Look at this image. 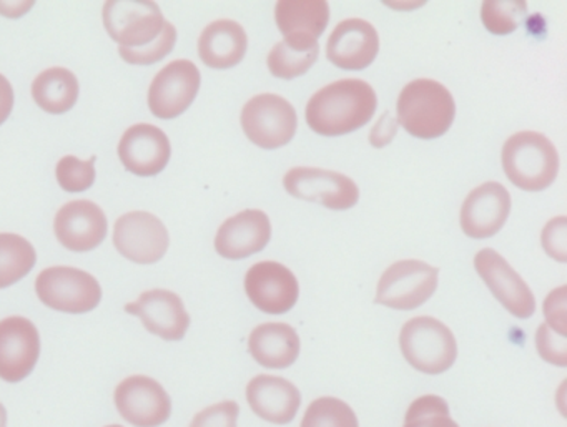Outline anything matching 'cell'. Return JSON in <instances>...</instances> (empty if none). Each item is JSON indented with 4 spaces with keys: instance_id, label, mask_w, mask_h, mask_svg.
<instances>
[{
    "instance_id": "obj_31",
    "label": "cell",
    "mask_w": 567,
    "mask_h": 427,
    "mask_svg": "<svg viewBox=\"0 0 567 427\" xmlns=\"http://www.w3.org/2000/svg\"><path fill=\"white\" fill-rule=\"evenodd\" d=\"M403 427H460L451 419L450 406L443 397L427 394L408 407Z\"/></svg>"
},
{
    "instance_id": "obj_27",
    "label": "cell",
    "mask_w": 567,
    "mask_h": 427,
    "mask_svg": "<svg viewBox=\"0 0 567 427\" xmlns=\"http://www.w3.org/2000/svg\"><path fill=\"white\" fill-rule=\"evenodd\" d=\"M34 247L21 235L0 233V290L19 283L35 267Z\"/></svg>"
},
{
    "instance_id": "obj_2",
    "label": "cell",
    "mask_w": 567,
    "mask_h": 427,
    "mask_svg": "<svg viewBox=\"0 0 567 427\" xmlns=\"http://www.w3.org/2000/svg\"><path fill=\"white\" fill-rule=\"evenodd\" d=\"M398 125L423 140L443 137L454 122L456 104L440 82L417 79L401 91L396 105Z\"/></svg>"
},
{
    "instance_id": "obj_7",
    "label": "cell",
    "mask_w": 567,
    "mask_h": 427,
    "mask_svg": "<svg viewBox=\"0 0 567 427\" xmlns=\"http://www.w3.org/2000/svg\"><path fill=\"white\" fill-rule=\"evenodd\" d=\"M437 274V268L430 267L424 261H398L380 278L377 303L391 310H416L436 291Z\"/></svg>"
},
{
    "instance_id": "obj_25",
    "label": "cell",
    "mask_w": 567,
    "mask_h": 427,
    "mask_svg": "<svg viewBox=\"0 0 567 427\" xmlns=\"http://www.w3.org/2000/svg\"><path fill=\"white\" fill-rule=\"evenodd\" d=\"M300 337L287 323H265L248 337L251 356L268 369H287L300 356Z\"/></svg>"
},
{
    "instance_id": "obj_1",
    "label": "cell",
    "mask_w": 567,
    "mask_h": 427,
    "mask_svg": "<svg viewBox=\"0 0 567 427\" xmlns=\"http://www.w3.org/2000/svg\"><path fill=\"white\" fill-rule=\"evenodd\" d=\"M377 107V94L370 84L347 79L327 85L310 98L307 124L321 137H341L364 127Z\"/></svg>"
},
{
    "instance_id": "obj_41",
    "label": "cell",
    "mask_w": 567,
    "mask_h": 427,
    "mask_svg": "<svg viewBox=\"0 0 567 427\" xmlns=\"http://www.w3.org/2000/svg\"><path fill=\"white\" fill-rule=\"evenodd\" d=\"M105 427H124V426H118V424H111V426H105Z\"/></svg>"
},
{
    "instance_id": "obj_26",
    "label": "cell",
    "mask_w": 567,
    "mask_h": 427,
    "mask_svg": "<svg viewBox=\"0 0 567 427\" xmlns=\"http://www.w3.org/2000/svg\"><path fill=\"white\" fill-rule=\"evenodd\" d=\"M79 92L78 77L64 67L48 69L32 84L35 104L48 114L61 115L72 111L78 104Z\"/></svg>"
},
{
    "instance_id": "obj_8",
    "label": "cell",
    "mask_w": 567,
    "mask_h": 427,
    "mask_svg": "<svg viewBox=\"0 0 567 427\" xmlns=\"http://www.w3.org/2000/svg\"><path fill=\"white\" fill-rule=\"evenodd\" d=\"M104 25L121 48L152 44L164 31V14L148 0H111L104 6Z\"/></svg>"
},
{
    "instance_id": "obj_15",
    "label": "cell",
    "mask_w": 567,
    "mask_h": 427,
    "mask_svg": "<svg viewBox=\"0 0 567 427\" xmlns=\"http://www.w3.org/2000/svg\"><path fill=\"white\" fill-rule=\"evenodd\" d=\"M245 291L251 303L268 314H285L300 296L297 277L285 264L261 261L245 277Z\"/></svg>"
},
{
    "instance_id": "obj_24",
    "label": "cell",
    "mask_w": 567,
    "mask_h": 427,
    "mask_svg": "<svg viewBox=\"0 0 567 427\" xmlns=\"http://www.w3.org/2000/svg\"><path fill=\"white\" fill-rule=\"evenodd\" d=\"M247 48V32L238 22L228 19L212 22L198 39V55L214 71H227L240 64Z\"/></svg>"
},
{
    "instance_id": "obj_33",
    "label": "cell",
    "mask_w": 567,
    "mask_h": 427,
    "mask_svg": "<svg viewBox=\"0 0 567 427\" xmlns=\"http://www.w3.org/2000/svg\"><path fill=\"white\" fill-rule=\"evenodd\" d=\"M55 177L62 190L69 194L89 190L95 181V157L87 162H82L74 155L64 157L55 168Z\"/></svg>"
},
{
    "instance_id": "obj_5",
    "label": "cell",
    "mask_w": 567,
    "mask_h": 427,
    "mask_svg": "<svg viewBox=\"0 0 567 427\" xmlns=\"http://www.w3.org/2000/svg\"><path fill=\"white\" fill-rule=\"evenodd\" d=\"M39 300L61 313L82 314L95 310L102 300L99 281L87 271L71 267L42 270L35 280Z\"/></svg>"
},
{
    "instance_id": "obj_18",
    "label": "cell",
    "mask_w": 567,
    "mask_h": 427,
    "mask_svg": "<svg viewBox=\"0 0 567 427\" xmlns=\"http://www.w3.org/2000/svg\"><path fill=\"white\" fill-rule=\"evenodd\" d=\"M172 145L167 134L151 124L127 128L118 144V158L135 177H155L167 167Z\"/></svg>"
},
{
    "instance_id": "obj_29",
    "label": "cell",
    "mask_w": 567,
    "mask_h": 427,
    "mask_svg": "<svg viewBox=\"0 0 567 427\" xmlns=\"http://www.w3.org/2000/svg\"><path fill=\"white\" fill-rule=\"evenodd\" d=\"M526 18L524 0H487L481 8L484 28L494 35L513 34Z\"/></svg>"
},
{
    "instance_id": "obj_12",
    "label": "cell",
    "mask_w": 567,
    "mask_h": 427,
    "mask_svg": "<svg viewBox=\"0 0 567 427\" xmlns=\"http://www.w3.org/2000/svg\"><path fill=\"white\" fill-rule=\"evenodd\" d=\"M114 400L118 414L135 427H161L172 416L171 396L154 377H127L115 389Z\"/></svg>"
},
{
    "instance_id": "obj_37",
    "label": "cell",
    "mask_w": 567,
    "mask_h": 427,
    "mask_svg": "<svg viewBox=\"0 0 567 427\" xmlns=\"http://www.w3.org/2000/svg\"><path fill=\"white\" fill-rule=\"evenodd\" d=\"M544 316L547 326L567 336L566 287L557 288L544 301Z\"/></svg>"
},
{
    "instance_id": "obj_9",
    "label": "cell",
    "mask_w": 567,
    "mask_h": 427,
    "mask_svg": "<svg viewBox=\"0 0 567 427\" xmlns=\"http://www.w3.org/2000/svg\"><path fill=\"white\" fill-rule=\"evenodd\" d=\"M284 187L291 197L330 210H350L360 200V190L350 177L323 168H291L285 175Z\"/></svg>"
},
{
    "instance_id": "obj_17",
    "label": "cell",
    "mask_w": 567,
    "mask_h": 427,
    "mask_svg": "<svg viewBox=\"0 0 567 427\" xmlns=\"http://www.w3.org/2000/svg\"><path fill=\"white\" fill-rule=\"evenodd\" d=\"M125 311L141 317L148 333L165 341L184 340L190 326L184 301L174 291H145L137 301L125 304Z\"/></svg>"
},
{
    "instance_id": "obj_38",
    "label": "cell",
    "mask_w": 567,
    "mask_h": 427,
    "mask_svg": "<svg viewBox=\"0 0 567 427\" xmlns=\"http://www.w3.org/2000/svg\"><path fill=\"white\" fill-rule=\"evenodd\" d=\"M398 134V121L391 117L390 112L383 115L371 131L370 142L374 148L386 147Z\"/></svg>"
},
{
    "instance_id": "obj_40",
    "label": "cell",
    "mask_w": 567,
    "mask_h": 427,
    "mask_svg": "<svg viewBox=\"0 0 567 427\" xmlns=\"http://www.w3.org/2000/svg\"><path fill=\"white\" fill-rule=\"evenodd\" d=\"M0 427H8V410L2 403H0Z\"/></svg>"
},
{
    "instance_id": "obj_20",
    "label": "cell",
    "mask_w": 567,
    "mask_h": 427,
    "mask_svg": "<svg viewBox=\"0 0 567 427\" xmlns=\"http://www.w3.org/2000/svg\"><path fill=\"white\" fill-rule=\"evenodd\" d=\"M380 52L377 29L363 19H348L331 32L327 58L341 71H364Z\"/></svg>"
},
{
    "instance_id": "obj_34",
    "label": "cell",
    "mask_w": 567,
    "mask_h": 427,
    "mask_svg": "<svg viewBox=\"0 0 567 427\" xmlns=\"http://www.w3.org/2000/svg\"><path fill=\"white\" fill-rule=\"evenodd\" d=\"M537 353L547 363L556 366H567V337L550 330L546 323L537 327L536 333Z\"/></svg>"
},
{
    "instance_id": "obj_23",
    "label": "cell",
    "mask_w": 567,
    "mask_h": 427,
    "mask_svg": "<svg viewBox=\"0 0 567 427\" xmlns=\"http://www.w3.org/2000/svg\"><path fill=\"white\" fill-rule=\"evenodd\" d=\"M247 400L258 417L284 426L297 417L301 394L293 383L284 377L260 374L248 383Z\"/></svg>"
},
{
    "instance_id": "obj_16",
    "label": "cell",
    "mask_w": 567,
    "mask_h": 427,
    "mask_svg": "<svg viewBox=\"0 0 567 427\" xmlns=\"http://www.w3.org/2000/svg\"><path fill=\"white\" fill-rule=\"evenodd\" d=\"M55 237L59 243L75 253L95 250L107 237V217L91 200L69 201L55 215Z\"/></svg>"
},
{
    "instance_id": "obj_35",
    "label": "cell",
    "mask_w": 567,
    "mask_h": 427,
    "mask_svg": "<svg viewBox=\"0 0 567 427\" xmlns=\"http://www.w3.org/2000/svg\"><path fill=\"white\" fill-rule=\"evenodd\" d=\"M240 406L235 400L208 406L192 419L190 427H237Z\"/></svg>"
},
{
    "instance_id": "obj_28",
    "label": "cell",
    "mask_w": 567,
    "mask_h": 427,
    "mask_svg": "<svg viewBox=\"0 0 567 427\" xmlns=\"http://www.w3.org/2000/svg\"><path fill=\"white\" fill-rule=\"evenodd\" d=\"M318 55H320V45H315L307 51H297L287 42L281 41L271 49L267 64L271 75L284 79V81H291V79L307 74L317 62Z\"/></svg>"
},
{
    "instance_id": "obj_21",
    "label": "cell",
    "mask_w": 567,
    "mask_h": 427,
    "mask_svg": "<svg viewBox=\"0 0 567 427\" xmlns=\"http://www.w3.org/2000/svg\"><path fill=\"white\" fill-rule=\"evenodd\" d=\"M275 19L285 41L297 51L318 45L330 22V6L324 0H284L275 8Z\"/></svg>"
},
{
    "instance_id": "obj_39",
    "label": "cell",
    "mask_w": 567,
    "mask_h": 427,
    "mask_svg": "<svg viewBox=\"0 0 567 427\" xmlns=\"http://www.w3.org/2000/svg\"><path fill=\"white\" fill-rule=\"evenodd\" d=\"M12 108H14V88L11 82L0 74V125L11 117Z\"/></svg>"
},
{
    "instance_id": "obj_10",
    "label": "cell",
    "mask_w": 567,
    "mask_h": 427,
    "mask_svg": "<svg viewBox=\"0 0 567 427\" xmlns=\"http://www.w3.org/2000/svg\"><path fill=\"white\" fill-rule=\"evenodd\" d=\"M202 77L190 61H174L162 69L148 88V108L162 121L181 117L200 91Z\"/></svg>"
},
{
    "instance_id": "obj_36",
    "label": "cell",
    "mask_w": 567,
    "mask_h": 427,
    "mask_svg": "<svg viewBox=\"0 0 567 427\" xmlns=\"http://www.w3.org/2000/svg\"><path fill=\"white\" fill-rule=\"evenodd\" d=\"M543 248L546 253L559 263L567 261V221L566 217H557L544 227Z\"/></svg>"
},
{
    "instance_id": "obj_32",
    "label": "cell",
    "mask_w": 567,
    "mask_h": 427,
    "mask_svg": "<svg viewBox=\"0 0 567 427\" xmlns=\"http://www.w3.org/2000/svg\"><path fill=\"white\" fill-rule=\"evenodd\" d=\"M177 44V29L165 22L164 31L152 44L138 49L118 48V54L127 64L154 65L167 58Z\"/></svg>"
},
{
    "instance_id": "obj_22",
    "label": "cell",
    "mask_w": 567,
    "mask_h": 427,
    "mask_svg": "<svg viewBox=\"0 0 567 427\" xmlns=\"http://www.w3.org/2000/svg\"><path fill=\"white\" fill-rule=\"evenodd\" d=\"M271 238L270 218L261 210H245L218 228L215 250L227 260H244L260 253Z\"/></svg>"
},
{
    "instance_id": "obj_6",
    "label": "cell",
    "mask_w": 567,
    "mask_h": 427,
    "mask_svg": "<svg viewBox=\"0 0 567 427\" xmlns=\"http://www.w3.org/2000/svg\"><path fill=\"white\" fill-rule=\"evenodd\" d=\"M241 127L251 144L264 150H277L290 144L297 134V111L280 95H257L241 111Z\"/></svg>"
},
{
    "instance_id": "obj_14",
    "label": "cell",
    "mask_w": 567,
    "mask_h": 427,
    "mask_svg": "<svg viewBox=\"0 0 567 427\" xmlns=\"http://www.w3.org/2000/svg\"><path fill=\"white\" fill-rule=\"evenodd\" d=\"M474 268L497 301L519 320H527L536 311V298L523 278L497 251L486 248L474 257Z\"/></svg>"
},
{
    "instance_id": "obj_30",
    "label": "cell",
    "mask_w": 567,
    "mask_h": 427,
    "mask_svg": "<svg viewBox=\"0 0 567 427\" xmlns=\"http://www.w3.org/2000/svg\"><path fill=\"white\" fill-rule=\"evenodd\" d=\"M300 427H360L354 410L337 397H320L308 406Z\"/></svg>"
},
{
    "instance_id": "obj_4",
    "label": "cell",
    "mask_w": 567,
    "mask_h": 427,
    "mask_svg": "<svg viewBox=\"0 0 567 427\" xmlns=\"http://www.w3.org/2000/svg\"><path fill=\"white\" fill-rule=\"evenodd\" d=\"M404 360L424 374L446 373L457 357L453 331L431 316H417L404 324L400 334Z\"/></svg>"
},
{
    "instance_id": "obj_13",
    "label": "cell",
    "mask_w": 567,
    "mask_h": 427,
    "mask_svg": "<svg viewBox=\"0 0 567 427\" xmlns=\"http://www.w3.org/2000/svg\"><path fill=\"white\" fill-rule=\"evenodd\" d=\"M41 356V334L31 320L11 316L0 321V379L21 383Z\"/></svg>"
},
{
    "instance_id": "obj_11",
    "label": "cell",
    "mask_w": 567,
    "mask_h": 427,
    "mask_svg": "<svg viewBox=\"0 0 567 427\" xmlns=\"http://www.w3.org/2000/svg\"><path fill=\"white\" fill-rule=\"evenodd\" d=\"M114 244L118 253L138 264L161 261L171 237L167 227L148 211H131L115 221Z\"/></svg>"
},
{
    "instance_id": "obj_19",
    "label": "cell",
    "mask_w": 567,
    "mask_h": 427,
    "mask_svg": "<svg viewBox=\"0 0 567 427\" xmlns=\"http://www.w3.org/2000/svg\"><path fill=\"white\" fill-rule=\"evenodd\" d=\"M511 195L497 181H487L471 191L461 208V228L474 240L494 237L506 223Z\"/></svg>"
},
{
    "instance_id": "obj_3",
    "label": "cell",
    "mask_w": 567,
    "mask_h": 427,
    "mask_svg": "<svg viewBox=\"0 0 567 427\" xmlns=\"http://www.w3.org/2000/svg\"><path fill=\"white\" fill-rule=\"evenodd\" d=\"M503 168L514 187L524 191L546 190L556 180L559 155L543 134L519 132L504 144Z\"/></svg>"
}]
</instances>
